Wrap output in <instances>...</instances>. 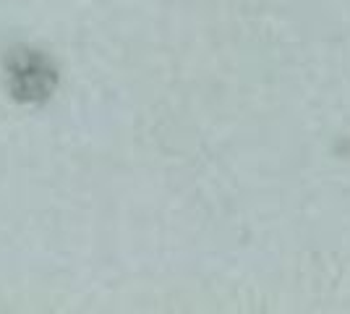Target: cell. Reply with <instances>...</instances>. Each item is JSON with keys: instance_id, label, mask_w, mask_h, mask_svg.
I'll return each mask as SVG.
<instances>
[{"instance_id": "6da1fadb", "label": "cell", "mask_w": 350, "mask_h": 314, "mask_svg": "<svg viewBox=\"0 0 350 314\" xmlns=\"http://www.w3.org/2000/svg\"><path fill=\"white\" fill-rule=\"evenodd\" d=\"M58 66L34 47H16L5 58V87L21 105H42L58 90Z\"/></svg>"}]
</instances>
